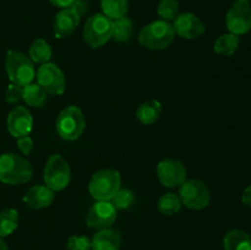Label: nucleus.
<instances>
[{"label":"nucleus","instance_id":"1","mask_svg":"<svg viewBox=\"0 0 251 250\" xmlns=\"http://www.w3.org/2000/svg\"><path fill=\"white\" fill-rule=\"evenodd\" d=\"M33 175V167L25 157L16 153L0 156V181L9 185H22Z\"/></svg>","mask_w":251,"mask_h":250},{"label":"nucleus","instance_id":"2","mask_svg":"<svg viewBox=\"0 0 251 250\" xmlns=\"http://www.w3.org/2000/svg\"><path fill=\"white\" fill-rule=\"evenodd\" d=\"M176 31L173 25L164 20H157L146 25L139 32V43L149 50H162L173 43Z\"/></svg>","mask_w":251,"mask_h":250},{"label":"nucleus","instance_id":"3","mask_svg":"<svg viewBox=\"0 0 251 250\" xmlns=\"http://www.w3.org/2000/svg\"><path fill=\"white\" fill-rule=\"evenodd\" d=\"M5 69L11 83L21 87L29 85L36 78L33 61L21 51L12 50V49L7 51L5 58Z\"/></svg>","mask_w":251,"mask_h":250},{"label":"nucleus","instance_id":"4","mask_svg":"<svg viewBox=\"0 0 251 250\" xmlns=\"http://www.w3.org/2000/svg\"><path fill=\"white\" fill-rule=\"evenodd\" d=\"M122 188V176L115 169L105 168L96 172L88 184V191L96 201H110Z\"/></svg>","mask_w":251,"mask_h":250},{"label":"nucleus","instance_id":"5","mask_svg":"<svg viewBox=\"0 0 251 250\" xmlns=\"http://www.w3.org/2000/svg\"><path fill=\"white\" fill-rule=\"evenodd\" d=\"M55 129L59 136L65 141H75L86 129V119L82 110L76 105L64 108L58 115Z\"/></svg>","mask_w":251,"mask_h":250},{"label":"nucleus","instance_id":"6","mask_svg":"<svg viewBox=\"0 0 251 250\" xmlns=\"http://www.w3.org/2000/svg\"><path fill=\"white\" fill-rule=\"evenodd\" d=\"M71 179V169L66 159L60 154H51L46 162L43 169L44 185L55 193L69 185Z\"/></svg>","mask_w":251,"mask_h":250},{"label":"nucleus","instance_id":"7","mask_svg":"<svg viewBox=\"0 0 251 250\" xmlns=\"http://www.w3.org/2000/svg\"><path fill=\"white\" fill-rule=\"evenodd\" d=\"M113 34V20L103 14H96L86 21L83 26V39L91 48H100Z\"/></svg>","mask_w":251,"mask_h":250},{"label":"nucleus","instance_id":"8","mask_svg":"<svg viewBox=\"0 0 251 250\" xmlns=\"http://www.w3.org/2000/svg\"><path fill=\"white\" fill-rule=\"evenodd\" d=\"M181 203L190 210H202L211 201V193L205 183L198 179L185 180L179 186Z\"/></svg>","mask_w":251,"mask_h":250},{"label":"nucleus","instance_id":"9","mask_svg":"<svg viewBox=\"0 0 251 250\" xmlns=\"http://www.w3.org/2000/svg\"><path fill=\"white\" fill-rule=\"evenodd\" d=\"M229 33L242 36L251 29V4L249 0H235L226 15Z\"/></svg>","mask_w":251,"mask_h":250},{"label":"nucleus","instance_id":"10","mask_svg":"<svg viewBox=\"0 0 251 250\" xmlns=\"http://www.w3.org/2000/svg\"><path fill=\"white\" fill-rule=\"evenodd\" d=\"M37 83L48 95L61 96L65 91V76L58 65L53 63L42 64L36 71Z\"/></svg>","mask_w":251,"mask_h":250},{"label":"nucleus","instance_id":"11","mask_svg":"<svg viewBox=\"0 0 251 250\" xmlns=\"http://www.w3.org/2000/svg\"><path fill=\"white\" fill-rule=\"evenodd\" d=\"M117 208L110 201H96L86 216V225L96 230L110 228L117 220Z\"/></svg>","mask_w":251,"mask_h":250},{"label":"nucleus","instance_id":"12","mask_svg":"<svg viewBox=\"0 0 251 250\" xmlns=\"http://www.w3.org/2000/svg\"><path fill=\"white\" fill-rule=\"evenodd\" d=\"M157 176L166 188H176L186 180V168L178 159H162L157 164Z\"/></svg>","mask_w":251,"mask_h":250},{"label":"nucleus","instance_id":"13","mask_svg":"<svg viewBox=\"0 0 251 250\" xmlns=\"http://www.w3.org/2000/svg\"><path fill=\"white\" fill-rule=\"evenodd\" d=\"M7 131L12 137L27 136L33 127V118L31 112L24 105H16L10 110L6 119Z\"/></svg>","mask_w":251,"mask_h":250},{"label":"nucleus","instance_id":"14","mask_svg":"<svg viewBox=\"0 0 251 250\" xmlns=\"http://www.w3.org/2000/svg\"><path fill=\"white\" fill-rule=\"evenodd\" d=\"M176 34L185 39H196L202 36L206 31L205 24L193 12H184L174 19Z\"/></svg>","mask_w":251,"mask_h":250},{"label":"nucleus","instance_id":"15","mask_svg":"<svg viewBox=\"0 0 251 250\" xmlns=\"http://www.w3.org/2000/svg\"><path fill=\"white\" fill-rule=\"evenodd\" d=\"M81 17L76 14L70 7L68 9H61L55 15V19L53 22V33L58 39H64L66 37L71 36L78 24H80Z\"/></svg>","mask_w":251,"mask_h":250},{"label":"nucleus","instance_id":"16","mask_svg":"<svg viewBox=\"0 0 251 250\" xmlns=\"http://www.w3.org/2000/svg\"><path fill=\"white\" fill-rule=\"evenodd\" d=\"M55 199V193L51 189L46 185H34L27 190L24 196V202L28 207L36 208H46L53 203Z\"/></svg>","mask_w":251,"mask_h":250},{"label":"nucleus","instance_id":"17","mask_svg":"<svg viewBox=\"0 0 251 250\" xmlns=\"http://www.w3.org/2000/svg\"><path fill=\"white\" fill-rule=\"evenodd\" d=\"M122 245V237L119 233L110 228L97 230L91 239L92 250H119Z\"/></svg>","mask_w":251,"mask_h":250},{"label":"nucleus","instance_id":"18","mask_svg":"<svg viewBox=\"0 0 251 250\" xmlns=\"http://www.w3.org/2000/svg\"><path fill=\"white\" fill-rule=\"evenodd\" d=\"M225 250H251V237L242 229H232L223 238Z\"/></svg>","mask_w":251,"mask_h":250},{"label":"nucleus","instance_id":"19","mask_svg":"<svg viewBox=\"0 0 251 250\" xmlns=\"http://www.w3.org/2000/svg\"><path fill=\"white\" fill-rule=\"evenodd\" d=\"M162 114L161 102L156 100H150L142 103L136 110L137 119L144 125H152L159 119Z\"/></svg>","mask_w":251,"mask_h":250},{"label":"nucleus","instance_id":"20","mask_svg":"<svg viewBox=\"0 0 251 250\" xmlns=\"http://www.w3.org/2000/svg\"><path fill=\"white\" fill-rule=\"evenodd\" d=\"M48 93L38 85V83H29L25 86L22 92V100L27 105L33 108H42L47 102Z\"/></svg>","mask_w":251,"mask_h":250},{"label":"nucleus","instance_id":"21","mask_svg":"<svg viewBox=\"0 0 251 250\" xmlns=\"http://www.w3.org/2000/svg\"><path fill=\"white\" fill-rule=\"evenodd\" d=\"M134 34V24L126 16L113 20V34L112 39L118 43H125L131 39Z\"/></svg>","mask_w":251,"mask_h":250},{"label":"nucleus","instance_id":"22","mask_svg":"<svg viewBox=\"0 0 251 250\" xmlns=\"http://www.w3.org/2000/svg\"><path fill=\"white\" fill-rule=\"evenodd\" d=\"M239 44H240L239 36L233 33H226V34H222V36H220L217 39H216L213 49H215V51L218 54V55L230 56L237 51V49L239 48Z\"/></svg>","mask_w":251,"mask_h":250},{"label":"nucleus","instance_id":"23","mask_svg":"<svg viewBox=\"0 0 251 250\" xmlns=\"http://www.w3.org/2000/svg\"><path fill=\"white\" fill-rule=\"evenodd\" d=\"M29 59L33 63L37 64H46L49 63L51 58V48L47 41L42 38H37L32 42L31 47H29Z\"/></svg>","mask_w":251,"mask_h":250},{"label":"nucleus","instance_id":"24","mask_svg":"<svg viewBox=\"0 0 251 250\" xmlns=\"http://www.w3.org/2000/svg\"><path fill=\"white\" fill-rule=\"evenodd\" d=\"M102 14L110 20L125 16L129 10V0H100Z\"/></svg>","mask_w":251,"mask_h":250},{"label":"nucleus","instance_id":"25","mask_svg":"<svg viewBox=\"0 0 251 250\" xmlns=\"http://www.w3.org/2000/svg\"><path fill=\"white\" fill-rule=\"evenodd\" d=\"M19 227V212L15 208H6L0 212V237L12 234Z\"/></svg>","mask_w":251,"mask_h":250},{"label":"nucleus","instance_id":"26","mask_svg":"<svg viewBox=\"0 0 251 250\" xmlns=\"http://www.w3.org/2000/svg\"><path fill=\"white\" fill-rule=\"evenodd\" d=\"M181 201L179 195L173 193H167L159 198L158 203H157V208L159 212L164 216H172L176 215L180 211L181 208Z\"/></svg>","mask_w":251,"mask_h":250},{"label":"nucleus","instance_id":"27","mask_svg":"<svg viewBox=\"0 0 251 250\" xmlns=\"http://www.w3.org/2000/svg\"><path fill=\"white\" fill-rule=\"evenodd\" d=\"M136 201L134 191L126 188H120L114 196L112 198L110 202L113 203L117 210H127L131 207Z\"/></svg>","mask_w":251,"mask_h":250},{"label":"nucleus","instance_id":"28","mask_svg":"<svg viewBox=\"0 0 251 250\" xmlns=\"http://www.w3.org/2000/svg\"><path fill=\"white\" fill-rule=\"evenodd\" d=\"M179 12L178 0H161L157 7V14L164 21H174Z\"/></svg>","mask_w":251,"mask_h":250},{"label":"nucleus","instance_id":"29","mask_svg":"<svg viewBox=\"0 0 251 250\" xmlns=\"http://www.w3.org/2000/svg\"><path fill=\"white\" fill-rule=\"evenodd\" d=\"M68 250H92L91 249V239L86 235H73L66 243Z\"/></svg>","mask_w":251,"mask_h":250},{"label":"nucleus","instance_id":"30","mask_svg":"<svg viewBox=\"0 0 251 250\" xmlns=\"http://www.w3.org/2000/svg\"><path fill=\"white\" fill-rule=\"evenodd\" d=\"M22 92H24V87L14 85V83H10L7 86L6 93H5V100L7 103H10V104L19 103L22 100Z\"/></svg>","mask_w":251,"mask_h":250},{"label":"nucleus","instance_id":"31","mask_svg":"<svg viewBox=\"0 0 251 250\" xmlns=\"http://www.w3.org/2000/svg\"><path fill=\"white\" fill-rule=\"evenodd\" d=\"M17 147H19L20 152L24 156H28L31 154L32 150H33V140L27 135V136H22L17 139Z\"/></svg>","mask_w":251,"mask_h":250},{"label":"nucleus","instance_id":"32","mask_svg":"<svg viewBox=\"0 0 251 250\" xmlns=\"http://www.w3.org/2000/svg\"><path fill=\"white\" fill-rule=\"evenodd\" d=\"M70 9L74 10L78 16L82 17L88 12V10H90V5H88V2L86 1V0H75L74 4L70 6Z\"/></svg>","mask_w":251,"mask_h":250},{"label":"nucleus","instance_id":"33","mask_svg":"<svg viewBox=\"0 0 251 250\" xmlns=\"http://www.w3.org/2000/svg\"><path fill=\"white\" fill-rule=\"evenodd\" d=\"M51 2V5L56 7H60V9H68L71 5L74 4L75 0H49Z\"/></svg>","mask_w":251,"mask_h":250},{"label":"nucleus","instance_id":"34","mask_svg":"<svg viewBox=\"0 0 251 250\" xmlns=\"http://www.w3.org/2000/svg\"><path fill=\"white\" fill-rule=\"evenodd\" d=\"M242 201L243 203H245V205L250 206L251 207V185L248 186V188L244 190V193H243Z\"/></svg>","mask_w":251,"mask_h":250},{"label":"nucleus","instance_id":"35","mask_svg":"<svg viewBox=\"0 0 251 250\" xmlns=\"http://www.w3.org/2000/svg\"><path fill=\"white\" fill-rule=\"evenodd\" d=\"M0 250H9V247H7L6 242L0 237Z\"/></svg>","mask_w":251,"mask_h":250}]
</instances>
